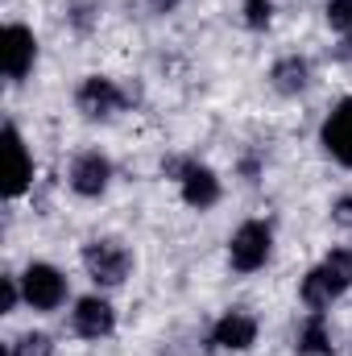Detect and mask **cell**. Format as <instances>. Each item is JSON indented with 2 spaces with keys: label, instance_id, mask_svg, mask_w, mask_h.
<instances>
[{
  "label": "cell",
  "instance_id": "obj_13",
  "mask_svg": "<svg viewBox=\"0 0 352 356\" xmlns=\"http://www.w3.org/2000/svg\"><path fill=\"white\" fill-rule=\"evenodd\" d=\"M269 83H273L278 95H298V91H307V83H311V63L303 54H286V58H278L269 67Z\"/></svg>",
  "mask_w": 352,
  "mask_h": 356
},
{
  "label": "cell",
  "instance_id": "obj_20",
  "mask_svg": "<svg viewBox=\"0 0 352 356\" xmlns=\"http://www.w3.org/2000/svg\"><path fill=\"white\" fill-rule=\"evenodd\" d=\"M336 58H344V63H352V33H349V38H344V46L336 50Z\"/></svg>",
  "mask_w": 352,
  "mask_h": 356
},
{
  "label": "cell",
  "instance_id": "obj_1",
  "mask_svg": "<svg viewBox=\"0 0 352 356\" xmlns=\"http://www.w3.org/2000/svg\"><path fill=\"white\" fill-rule=\"evenodd\" d=\"M349 286H352V249H332L319 266L303 277L298 294H303V302L311 311H328Z\"/></svg>",
  "mask_w": 352,
  "mask_h": 356
},
{
  "label": "cell",
  "instance_id": "obj_6",
  "mask_svg": "<svg viewBox=\"0 0 352 356\" xmlns=\"http://www.w3.org/2000/svg\"><path fill=\"white\" fill-rule=\"evenodd\" d=\"M125 104H129V95L116 88L112 79H104V75L83 79L79 91H75V108H79L88 120H108V116H116Z\"/></svg>",
  "mask_w": 352,
  "mask_h": 356
},
{
  "label": "cell",
  "instance_id": "obj_8",
  "mask_svg": "<svg viewBox=\"0 0 352 356\" xmlns=\"http://www.w3.org/2000/svg\"><path fill=\"white\" fill-rule=\"evenodd\" d=\"M71 327H75V336H83V340H104V336H112V327H116V311H112V302H108L104 294H88V298L75 302Z\"/></svg>",
  "mask_w": 352,
  "mask_h": 356
},
{
  "label": "cell",
  "instance_id": "obj_7",
  "mask_svg": "<svg viewBox=\"0 0 352 356\" xmlns=\"http://www.w3.org/2000/svg\"><path fill=\"white\" fill-rule=\"evenodd\" d=\"M4 166H8L4 170V195L8 199H21L29 191V182H33V158H29L17 124H4Z\"/></svg>",
  "mask_w": 352,
  "mask_h": 356
},
{
  "label": "cell",
  "instance_id": "obj_19",
  "mask_svg": "<svg viewBox=\"0 0 352 356\" xmlns=\"http://www.w3.org/2000/svg\"><path fill=\"white\" fill-rule=\"evenodd\" d=\"M332 220H336L340 228H352V195H340V199L332 203Z\"/></svg>",
  "mask_w": 352,
  "mask_h": 356
},
{
  "label": "cell",
  "instance_id": "obj_4",
  "mask_svg": "<svg viewBox=\"0 0 352 356\" xmlns=\"http://www.w3.org/2000/svg\"><path fill=\"white\" fill-rule=\"evenodd\" d=\"M21 294L33 311H58L63 298H67V277L46 261H33L21 273Z\"/></svg>",
  "mask_w": 352,
  "mask_h": 356
},
{
  "label": "cell",
  "instance_id": "obj_2",
  "mask_svg": "<svg viewBox=\"0 0 352 356\" xmlns=\"http://www.w3.org/2000/svg\"><path fill=\"white\" fill-rule=\"evenodd\" d=\"M83 269L95 286L112 290V286H125V277L133 273V253L112 241V236H99V241H88L83 245Z\"/></svg>",
  "mask_w": 352,
  "mask_h": 356
},
{
  "label": "cell",
  "instance_id": "obj_3",
  "mask_svg": "<svg viewBox=\"0 0 352 356\" xmlns=\"http://www.w3.org/2000/svg\"><path fill=\"white\" fill-rule=\"evenodd\" d=\"M269 249H273V228L265 220H249L232 232V245H228V261L237 273H257L269 261Z\"/></svg>",
  "mask_w": 352,
  "mask_h": 356
},
{
  "label": "cell",
  "instance_id": "obj_11",
  "mask_svg": "<svg viewBox=\"0 0 352 356\" xmlns=\"http://www.w3.org/2000/svg\"><path fill=\"white\" fill-rule=\"evenodd\" d=\"M112 182V162L99 154V149H88L71 162V191L83 195V199H99Z\"/></svg>",
  "mask_w": 352,
  "mask_h": 356
},
{
  "label": "cell",
  "instance_id": "obj_21",
  "mask_svg": "<svg viewBox=\"0 0 352 356\" xmlns=\"http://www.w3.org/2000/svg\"><path fill=\"white\" fill-rule=\"evenodd\" d=\"M150 4H154V8H158V13H170V8H175L178 0H150Z\"/></svg>",
  "mask_w": 352,
  "mask_h": 356
},
{
  "label": "cell",
  "instance_id": "obj_12",
  "mask_svg": "<svg viewBox=\"0 0 352 356\" xmlns=\"http://www.w3.org/2000/svg\"><path fill=\"white\" fill-rule=\"evenodd\" d=\"M319 141H323V149H328L340 166L352 170V99H340V104L328 112V120H323V129H319Z\"/></svg>",
  "mask_w": 352,
  "mask_h": 356
},
{
  "label": "cell",
  "instance_id": "obj_17",
  "mask_svg": "<svg viewBox=\"0 0 352 356\" xmlns=\"http://www.w3.org/2000/svg\"><path fill=\"white\" fill-rule=\"evenodd\" d=\"M21 298H25V294H21V277L4 273V277H0V315H13V307H17Z\"/></svg>",
  "mask_w": 352,
  "mask_h": 356
},
{
  "label": "cell",
  "instance_id": "obj_15",
  "mask_svg": "<svg viewBox=\"0 0 352 356\" xmlns=\"http://www.w3.org/2000/svg\"><path fill=\"white\" fill-rule=\"evenodd\" d=\"M4 356H54V340L46 332H25V336H17L8 344Z\"/></svg>",
  "mask_w": 352,
  "mask_h": 356
},
{
  "label": "cell",
  "instance_id": "obj_9",
  "mask_svg": "<svg viewBox=\"0 0 352 356\" xmlns=\"http://www.w3.org/2000/svg\"><path fill=\"white\" fill-rule=\"evenodd\" d=\"M178 186H182V203L195 207V211L216 207V203H220V191H224L220 178H216V170H207V166H199V162H182Z\"/></svg>",
  "mask_w": 352,
  "mask_h": 356
},
{
  "label": "cell",
  "instance_id": "obj_16",
  "mask_svg": "<svg viewBox=\"0 0 352 356\" xmlns=\"http://www.w3.org/2000/svg\"><path fill=\"white\" fill-rule=\"evenodd\" d=\"M328 25L336 33H352V0H328Z\"/></svg>",
  "mask_w": 352,
  "mask_h": 356
},
{
  "label": "cell",
  "instance_id": "obj_5",
  "mask_svg": "<svg viewBox=\"0 0 352 356\" xmlns=\"http://www.w3.org/2000/svg\"><path fill=\"white\" fill-rule=\"evenodd\" d=\"M0 54H4V75L13 79V83H21L29 71H33V63H38V38H33V29L29 25H4V33H0Z\"/></svg>",
  "mask_w": 352,
  "mask_h": 356
},
{
  "label": "cell",
  "instance_id": "obj_14",
  "mask_svg": "<svg viewBox=\"0 0 352 356\" xmlns=\"http://www.w3.org/2000/svg\"><path fill=\"white\" fill-rule=\"evenodd\" d=\"M294 353L298 356H332V332H328V315H323V311H311V315L298 323Z\"/></svg>",
  "mask_w": 352,
  "mask_h": 356
},
{
  "label": "cell",
  "instance_id": "obj_10",
  "mask_svg": "<svg viewBox=\"0 0 352 356\" xmlns=\"http://www.w3.org/2000/svg\"><path fill=\"white\" fill-rule=\"evenodd\" d=\"M211 344L224 353H249L257 344V319L249 311H224L211 327Z\"/></svg>",
  "mask_w": 352,
  "mask_h": 356
},
{
  "label": "cell",
  "instance_id": "obj_18",
  "mask_svg": "<svg viewBox=\"0 0 352 356\" xmlns=\"http://www.w3.org/2000/svg\"><path fill=\"white\" fill-rule=\"evenodd\" d=\"M273 17V0H245V25L249 29H265Z\"/></svg>",
  "mask_w": 352,
  "mask_h": 356
}]
</instances>
